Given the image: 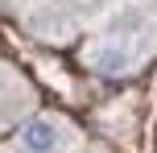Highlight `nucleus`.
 I'll return each mask as SVG.
<instances>
[{"label": "nucleus", "instance_id": "nucleus-2", "mask_svg": "<svg viewBox=\"0 0 157 153\" xmlns=\"http://www.w3.org/2000/svg\"><path fill=\"white\" fill-rule=\"evenodd\" d=\"M145 50L141 41L132 37H116V33H103V37H95L91 46H87V66L99 75H108V79H120V75H132L136 66H141Z\"/></svg>", "mask_w": 157, "mask_h": 153}, {"label": "nucleus", "instance_id": "nucleus-1", "mask_svg": "<svg viewBox=\"0 0 157 153\" xmlns=\"http://www.w3.org/2000/svg\"><path fill=\"white\" fill-rule=\"evenodd\" d=\"M75 141H78V132L62 116L37 112V116H29V120L21 124V132H17V141H13V153H66Z\"/></svg>", "mask_w": 157, "mask_h": 153}]
</instances>
